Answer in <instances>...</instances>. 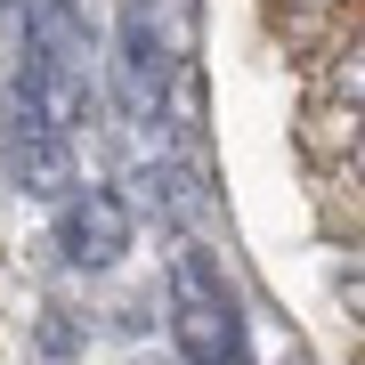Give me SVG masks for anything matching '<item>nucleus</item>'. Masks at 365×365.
I'll return each instance as SVG.
<instances>
[{
    "mask_svg": "<svg viewBox=\"0 0 365 365\" xmlns=\"http://www.w3.org/2000/svg\"><path fill=\"white\" fill-rule=\"evenodd\" d=\"M25 9H81V0H25Z\"/></svg>",
    "mask_w": 365,
    "mask_h": 365,
    "instance_id": "8",
    "label": "nucleus"
},
{
    "mask_svg": "<svg viewBox=\"0 0 365 365\" xmlns=\"http://www.w3.org/2000/svg\"><path fill=\"white\" fill-rule=\"evenodd\" d=\"M41 349H49V357L73 349V325H66V317H49V325H41Z\"/></svg>",
    "mask_w": 365,
    "mask_h": 365,
    "instance_id": "7",
    "label": "nucleus"
},
{
    "mask_svg": "<svg viewBox=\"0 0 365 365\" xmlns=\"http://www.w3.org/2000/svg\"><path fill=\"white\" fill-rule=\"evenodd\" d=\"M170 49H163V25H155V0H122L114 16V106L122 122H146L155 130L163 106H170Z\"/></svg>",
    "mask_w": 365,
    "mask_h": 365,
    "instance_id": "2",
    "label": "nucleus"
},
{
    "mask_svg": "<svg viewBox=\"0 0 365 365\" xmlns=\"http://www.w3.org/2000/svg\"><path fill=\"white\" fill-rule=\"evenodd\" d=\"M122 187H130V195H122V211H146V220H163V227H187L203 211V179L195 170H187L179 155H138L130 170H122Z\"/></svg>",
    "mask_w": 365,
    "mask_h": 365,
    "instance_id": "4",
    "label": "nucleus"
},
{
    "mask_svg": "<svg viewBox=\"0 0 365 365\" xmlns=\"http://www.w3.org/2000/svg\"><path fill=\"white\" fill-rule=\"evenodd\" d=\"M0 9H9V0H0Z\"/></svg>",
    "mask_w": 365,
    "mask_h": 365,
    "instance_id": "9",
    "label": "nucleus"
},
{
    "mask_svg": "<svg viewBox=\"0 0 365 365\" xmlns=\"http://www.w3.org/2000/svg\"><path fill=\"white\" fill-rule=\"evenodd\" d=\"M57 252H66L73 268H122V252H130V211H122L114 187H73L66 203H57Z\"/></svg>",
    "mask_w": 365,
    "mask_h": 365,
    "instance_id": "3",
    "label": "nucleus"
},
{
    "mask_svg": "<svg viewBox=\"0 0 365 365\" xmlns=\"http://www.w3.org/2000/svg\"><path fill=\"white\" fill-rule=\"evenodd\" d=\"M9 179L25 187V195H41V203H66L73 187H81L73 138H9Z\"/></svg>",
    "mask_w": 365,
    "mask_h": 365,
    "instance_id": "6",
    "label": "nucleus"
},
{
    "mask_svg": "<svg viewBox=\"0 0 365 365\" xmlns=\"http://www.w3.org/2000/svg\"><path fill=\"white\" fill-rule=\"evenodd\" d=\"M170 333H179V357L187 365H244L252 333H244V300L220 276L203 244H179L170 252Z\"/></svg>",
    "mask_w": 365,
    "mask_h": 365,
    "instance_id": "1",
    "label": "nucleus"
},
{
    "mask_svg": "<svg viewBox=\"0 0 365 365\" xmlns=\"http://www.w3.org/2000/svg\"><path fill=\"white\" fill-rule=\"evenodd\" d=\"M25 41H33V66H57V73H81L90 81V16L81 9H25Z\"/></svg>",
    "mask_w": 365,
    "mask_h": 365,
    "instance_id": "5",
    "label": "nucleus"
}]
</instances>
